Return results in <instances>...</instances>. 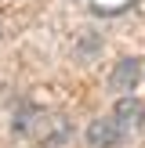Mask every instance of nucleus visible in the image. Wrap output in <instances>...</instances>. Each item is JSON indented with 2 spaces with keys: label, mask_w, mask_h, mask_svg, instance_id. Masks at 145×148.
I'll return each instance as SVG.
<instances>
[{
  "label": "nucleus",
  "mask_w": 145,
  "mask_h": 148,
  "mask_svg": "<svg viewBox=\"0 0 145 148\" xmlns=\"http://www.w3.org/2000/svg\"><path fill=\"white\" fill-rule=\"evenodd\" d=\"M123 141H127V130H123V123L116 119L113 112L91 119V127H87V145L91 148H116Z\"/></svg>",
  "instance_id": "f257e3e1"
},
{
  "label": "nucleus",
  "mask_w": 145,
  "mask_h": 148,
  "mask_svg": "<svg viewBox=\"0 0 145 148\" xmlns=\"http://www.w3.org/2000/svg\"><path fill=\"white\" fill-rule=\"evenodd\" d=\"M138 79H142V58H120L113 76H109V90L130 94V90H138Z\"/></svg>",
  "instance_id": "f03ea898"
},
{
  "label": "nucleus",
  "mask_w": 145,
  "mask_h": 148,
  "mask_svg": "<svg viewBox=\"0 0 145 148\" xmlns=\"http://www.w3.org/2000/svg\"><path fill=\"white\" fill-rule=\"evenodd\" d=\"M113 116L123 123V130H127V134H134V130L145 127V105L134 98V94H120V101H116Z\"/></svg>",
  "instance_id": "7ed1b4c3"
}]
</instances>
